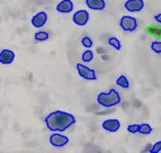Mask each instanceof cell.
<instances>
[{
	"label": "cell",
	"instance_id": "30bf717a",
	"mask_svg": "<svg viewBox=\"0 0 161 153\" xmlns=\"http://www.w3.org/2000/svg\"><path fill=\"white\" fill-rule=\"evenodd\" d=\"M102 128L108 132H117L121 128V121L116 118H108L102 123Z\"/></svg>",
	"mask_w": 161,
	"mask_h": 153
},
{
	"label": "cell",
	"instance_id": "277c9868",
	"mask_svg": "<svg viewBox=\"0 0 161 153\" xmlns=\"http://www.w3.org/2000/svg\"><path fill=\"white\" fill-rule=\"evenodd\" d=\"M76 69H77V72H78L79 76H80L81 79H83V80L96 81L97 79L96 71L92 68H90V67H88L87 65L78 62V64L76 65Z\"/></svg>",
	"mask_w": 161,
	"mask_h": 153
},
{
	"label": "cell",
	"instance_id": "8fae6325",
	"mask_svg": "<svg viewBox=\"0 0 161 153\" xmlns=\"http://www.w3.org/2000/svg\"><path fill=\"white\" fill-rule=\"evenodd\" d=\"M75 4L72 0H60L56 6V11L62 14H67L74 11Z\"/></svg>",
	"mask_w": 161,
	"mask_h": 153
},
{
	"label": "cell",
	"instance_id": "603a6c76",
	"mask_svg": "<svg viewBox=\"0 0 161 153\" xmlns=\"http://www.w3.org/2000/svg\"><path fill=\"white\" fill-rule=\"evenodd\" d=\"M153 19H155V21L157 22L158 24H160L161 25V13H157V14L153 15Z\"/></svg>",
	"mask_w": 161,
	"mask_h": 153
},
{
	"label": "cell",
	"instance_id": "ac0fdd59",
	"mask_svg": "<svg viewBox=\"0 0 161 153\" xmlns=\"http://www.w3.org/2000/svg\"><path fill=\"white\" fill-rule=\"evenodd\" d=\"M147 32L155 37H161V26L149 25L148 28H147Z\"/></svg>",
	"mask_w": 161,
	"mask_h": 153
},
{
	"label": "cell",
	"instance_id": "d6986e66",
	"mask_svg": "<svg viewBox=\"0 0 161 153\" xmlns=\"http://www.w3.org/2000/svg\"><path fill=\"white\" fill-rule=\"evenodd\" d=\"M150 49L153 51L155 54H161V40H153L150 43Z\"/></svg>",
	"mask_w": 161,
	"mask_h": 153
},
{
	"label": "cell",
	"instance_id": "9a60e30c",
	"mask_svg": "<svg viewBox=\"0 0 161 153\" xmlns=\"http://www.w3.org/2000/svg\"><path fill=\"white\" fill-rule=\"evenodd\" d=\"M108 44L110 45L112 48H114L115 50H121L122 48V43L121 40L115 36H111L108 38Z\"/></svg>",
	"mask_w": 161,
	"mask_h": 153
},
{
	"label": "cell",
	"instance_id": "2e32d148",
	"mask_svg": "<svg viewBox=\"0 0 161 153\" xmlns=\"http://www.w3.org/2000/svg\"><path fill=\"white\" fill-rule=\"evenodd\" d=\"M93 58H94V54L90 48H87L82 53V55H81V60H82L83 62H86V64L91 62L92 60H93Z\"/></svg>",
	"mask_w": 161,
	"mask_h": 153
},
{
	"label": "cell",
	"instance_id": "5b68a950",
	"mask_svg": "<svg viewBox=\"0 0 161 153\" xmlns=\"http://www.w3.org/2000/svg\"><path fill=\"white\" fill-rule=\"evenodd\" d=\"M51 145L55 148H64L69 143V138L62 132H53L48 138Z\"/></svg>",
	"mask_w": 161,
	"mask_h": 153
},
{
	"label": "cell",
	"instance_id": "ba28073f",
	"mask_svg": "<svg viewBox=\"0 0 161 153\" xmlns=\"http://www.w3.org/2000/svg\"><path fill=\"white\" fill-rule=\"evenodd\" d=\"M124 8L130 13L140 12L145 8V1L144 0H126L124 3Z\"/></svg>",
	"mask_w": 161,
	"mask_h": 153
},
{
	"label": "cell",
	"instance_id": "6da1fadb",
	"mask_svg": "<svg viewBox=\"0 0 161 153\" xmlns=\"http://www.w3.org/2000/svg\"><path fill=\"white\" fill-rule=\"evenodd\" d=\"M77 123L76 117L71 113L65 111H54L47 114L44 118V124L49 131L64 132Z\"/></svg>",
	"mask_w": 161,
	"mask_h": 153
},
{
	"label": "cell",
	"instance_id": "3957f363",
	"mask_svg": "<svg viewBox=\"0 0 161 153\" xmlns=\"http://www.w3.org/2000/svg\"><path fill=\"white\" fill-rule=\"evenodd\" d=\"M119 28L124 31V32H127V33H131L134 31L137 30L138 28V20L136 19L135 17L133 15H123V17L119 19Z\"/></svg>",
	"mask_w": 161,
	"mask_h": 153
},
{
	"label": "cell",
	"instance_id": "e0dca14e",
	"mask_svg": "<svg viewBox=\"0 0 161 153\" xmlns=\"http://www.w3.org/2000/svg\"><path fill=\"white\" fill-rule=\"evenodd\" d=\"M151 132H153V127H151L149 124H147V123L139 124V132H138V134L144 135V136H148Z\"/></svg>",
	"mask_w": 161,
	"mask_h": 153
},
{
	"label": "cell",
	"instance_id": "4fadbf2b",
	"mask_svg": "<svg viewBox=\"0 0 161 153\" xmlns=\"http://www.w3.org/2000/svg\"><path fill=\"white\" fill-rule=\"evenodd\" d=\"M115 82H116V85H119V87H122V89L127 90V89H129V87H130V83H129V80L127 79V76H124V75H121V76H117Z\"/></svg>",
	"mask_w": 161,
	"mask_h": 153
},
{
	"label": "cell",
	"instance_id": "7a4b0ae2",
	"mask_svg": "<svg viewBox=\"0 0 161 153\" xmlns=\"http://www.w3.org/2000/svg\"><path fill=\"white\" fill-rule=\"evenodd\" d=\"M121 102V94L115 89H111L108 92H100L97 95V103L104 108H112L119 105Z\"/></svg>",
	"mask_w": 161,
	"mask_h": 153
},
{
	"label": "cell",
	"instance_id": "8992f818",
	"mask_svg": "<svg viewBox=\"0 0 161 153\" xmlns=\"http://www.w3.org/2000/svg\"><path fill=\"white\" fill-rule=\"evenodd\" d=\"M90 20V14L86 9L77 10L72 14V22L78 26H86Z\"/></svg>",
	"mask_w": 161,
	"mask_h": 153
},
{
	"label": "cell",
	"instance_id": "9c48e42d",
	"mask_svg": "<svg viewBox=\"0 0 161 153\" xmlns=\"http://www.w3.org/2000/svg\"><path fill=\"white\" fill-rule=\"evenodd\" d=\"M15 59V53L12 49L4 48L0 51V64L4 65V66H9V65L13 64Z\"/></svg>",
	"mask_w": 161,
	"mask_h": 153
},
{
	"label": "cell",
	"instance_id": "7c38bea8",
	"mask_svg": "<svg viewBox=\"0 0 161 153\" xmlns=\"http://www.w3.org/2000/svg\"><path fill=\"white\" fill-rule=\"evenodd\" d=\"M86 6L93 11H103L106 8L105 0H86Z\"/></svg>",
	"mask_w": 161,
	"mask_h": 153
},
{
	"label": "cell",
	"instance_id": "ffe728a7",
	"mask_svg": "<svg viewBox=\"0 0 161 153\" xmlns=\"http://www.w3.org/2000/svg\"><path fill=\"white\" fill-rule=\"evenodd\" d=\"M81 45H82L85 48H91L92 46H93V40H92L90 36H88V35H86V36H83L81 38Z\"/></svg>",
	"mask_w": 161,
	"mask_h": 153
},
{
	"label": "cell",
	"instance_id": "52a82bcc",
	"mask_svg": "<svg viewBox=\"0 0 161 153\" xmlns=\"http://www.w3.org/2000/svg\"><path fill=\"white\" fill-rule=\"evenodd\" d=\"M47 21H48V15L45 11H38L31 18V24L35 29H41L45 26Z\"/></svg>",
	"mask_w": 161,
	"mask_h": 153
},
{
	"label": "cell",
	"instance_id": "7402d4cb",
	"mask_svg": "<svg viewBox=\"0 0 161 153\" xmlns=\"http://www.w3.org/2000/svg\"><path fill=\"white\" fill-rule=\"evenodd\" d=\"M150 153H160L161 152V140L156 142L155 145H151L150 150H149Z\"/></svg>",
	"mask_w": 161,
	"mask_h": 153
},
{
	"label": "cell",
	"instance_id": "5bb4252c",
	"mask_svg": "<svg viewBox=\"0 0 161 153\" xmlns=\"http://www.w3.org/2000/svg\"><path fill=\"white\" fill-rule=\"evenodd\" d=\"M49 33L47 32V31H37V32H35V34H34V40H35V42H46V40H49Z\"/></svg>",
	"mask_w": 161,
	"mask_h": 153
},
{
	"label": "cell",
	"instance_id": "44dd1931",
	"mask_svg": "<svg viewBox=\"0 0 161 153\" xmlns=\"http://www.w3.org/2000/svg\"><path fill=\"white\" fill-rule=\"evenodd\" d=\"M126 130L129 132V134H138L139 132V124H130V125L127 126Z\"/></svg>",
	"mask_w": 161,
	"mask_h": 153
}]
</instances>
